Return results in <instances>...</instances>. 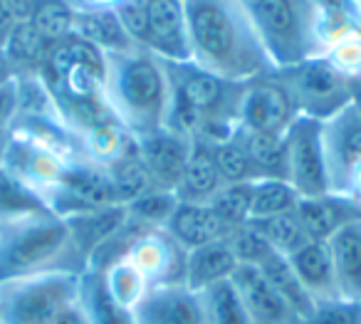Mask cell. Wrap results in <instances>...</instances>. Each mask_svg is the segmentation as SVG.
<instances>
[{
  "mask_svg": "<svg viewBox=\"0 0 361 324\" xmlns=\"http://www.w3.org/2000/svg\"><path fill=\"white\" fill-rule=\"evenodd\" d=\"M65 223L70 228L72 243H75L77 253L82 255L87 268L92 255L126 223V205H106V208L87 210V213L65 218Z\"/></svg>",
  "mask_w": 361,
  "mask_h": 324,
  "instance_id": "ffe728a7",
  "label": "cell"
},
{
  "mask_svg": "<svg viewBox=\"0 0 361 324\" xmlns=\"http://www.w3.org/2000/svg\"><path fill=\"white\" fill-rule=\"evenodd\" d=\"M257 270H260L262 277L272 284V289L285 299V304L295 312V317L300 319V322L312 312L314 299L310 297V292H307L305 284L300 282L295 268H292V263L285 255H277V253L270 255Z\"/></svg>",
  "mask_w": 361,
  "mask_h": 324,
  "instance_id": "484cf974",
  "label": "cell"
},
{
  "mask_svg": "<svg viewBox=\"0 0 361 324\" xmlns=\"http://www.w3.org/2000/svg\"><path fill=\"white\" fill-rule=\"evenodd\" d=\"M27 23L47 45L55 47L75 32V11L67 0H35Z\"/></svg>",
  "mask_w": 361,
  "mask_h": 324,
  "instance_id": "f1b7e54d",
  "label": "cell"
},
{
  "mask_svg": "<svg viewBox=\"0 0 361 324\" xmlns=\"http://www.w3.org/2000/svg\"><path fill=\"white\" fill-rule=\"evenodd\" d=\"M126 260L149 280V284L183 282L186 270V250L180 248L166 230H149L139 235Z\"/></svg>",
  "mask_w": 361,
  "mask_h": 324,
  "instance_id": "5bb4252c",
  "label": "cell"
},
{
  "mask_svg": "<svg viewBox=\"0 0 361 324\" xmlns=\"http://www.w3.org/2000/svg\"><path fill=\"white\" fill-rule=\"evenodd\" d=\"M183 3H186V0H183Z\"/></svg>",
  "mask_w": 361,
  "mask_h": 324,
  "instance_id": "f907efd6",
  "label": "cell"
},
{
  "mask_svg": "<svg viewBox=\"0 0 361 324\" xmlns=\"http://www.w3.org/2000/svg\"><path fill=\"white\" fill-rule=\"evenodd\" d=\"M149 6L151 0H121L114 8L121 28L129 35L136 47L146 45V32H149Z\"/></svg>",
  "mask_w": 361,
  "mask_h": 324,
  "instance_id": "60d3db41",
  "label": "cell"
},
{
  "mask_svg": "<svg viewBox=\"0 0 361 324\" xmlns=\"http://www.w3.org/2000/svg\"><path fill=\"white\" fill-rule=\"evenodd\" d=\"M82 272L0 280V324H55L80 294Z\"/></svg>",
  "mask_w": 361,
  "mask_h": 324,
  "instance_id": "5b68a950",
  "label": "cell"
},
{
  "mask_svg": "<svg viewBox=\"0 0 361 324\" xmlns=\"http://www.w3.org/2000/svg\"><path fill=\"white\" fill-rule=\"evenodd\" d=\"M18 107H20V87L18 77L0 85V131H11L18 119Z\"/></svg>",
  "mask_w": 361,
  "mask_h": 324,
  "instance_id": "b9f144b4",
  "label": "cell"
},
{
  "mask_svg": "<svg viewBox=\"0 0 361 324\" xmlns=\"http://www.w3.org/2000/svg\"><path fill=\"white\" fill-rule=\"evenodd\" d=\"M13 77H16V72H13V65H11V60H8L6 50L0 47V85H6V82L13 80Z\"/></svg>",
  "mask_w": 361,
  "mask_h": 324,
  "instance_id": "bcb514c9",
  "label": "cell"
},
{
  "mask_svg": "<svg viewBox=\"0 0 361 324\" xmlns=\"http://www.w3.org/2000/svg\"><path fill=\"white\" fill-rule=\"evenodd\" d=\"M176 205H178V196L173 191L151 188L126 205V215L131 223L141 225L144 230H164Z\"/></svg>",
  "mask_w": 361,
  "mask_h": 324,
  "instance_id": "e575fe53",
  "label": "cell"
},
{
  "mask_svg": "<svg viewBox=\"0 0 361 324\" xmlns=\"http://www.w3.org/2000/svg\"><path fill=\"white\" fill-rule=\"evenodd\" d=\"M102 277H104V284L111 297H114L121 307L131 309V312H134L136 304H139L141 299L146 297V292L151 289L149 280H146L126 258L109 265L106 270H102Z\"/></svg>",
  "mask_w": 361,
  "mask_h": 324,
  "instance_id": "836d02e7",
  "label": "cell"
},
{
  "mask_svg": "<svg viewBox=\"0 0 361 324\" xmlns=\"http://www.w3.org/2000/svg\"><path fill=\"white\" fill-rule=\"evenodd\" d=\"M164 230L183 250L216 243V240H223L233 233L208 203H188V200H178Z\"/></svg>",
  "mask_w": 361,
  "mask_h": 324,
  "instance_id": "2e32d148",
  "label": "cell"
},
{
  "mask_svg": "<svg viewBox=\"0 0 361 324\" xmlns=\"http://www.w3.org/2000/svg\"><path fill=\"white\" fill-rule=\"evenodd\" d=\"M8 144H11V131H0V169H3V161H6Z\"/></svg>",
  "mask_w": 361,
  "mask_h": 324,
  "instance_id": "c3c4849f",
  "label": "cell"
},
{
  "mask_svg": "<svg viewBox=\"0 0 361 324\" xmlns=\"http://www.w3.org/2000/svg\"><path fill=\"white\" fill-rule=\"evenodd\" d=\"M287 260L292 263L297 277H300V282L305 284V289L310 292V297L314 299V302L339 297L336 277H334V265H331V253H329V245L326 243L310 240L305 248H300Z\"/></svg>",
  "mask_w": 361,
  "mask_h": 324,
  "instance_id": "44dd1931",
  "label": "cell"
},
{
  "mask_svg": "<svg viewBox=\"0 0 361 324\" xmlns=\"http://www.w3.org/2000/svg\"><path fill=\"white\" fill-rule=\"evenodd\" d=\"M55 324H90L85 317V312H82V307H80V299H75V302H72L70 307L57 317Z\"/></svg>",
  "mask_w": 361,
  "mask_h": 324,
  "instance_id": "f6af8a7d",
  "label": "cell"
},
{
  "mask_svg": "<svg viewBox=\"0 0 361 324\" xmlns=\"http://www.w3.org/2000/svg\"><path fill=\"white\" fill-rule=\"evenodd\" d=\"M287 149V181L300 198L331 193L329 171H326L324 134L322 121L312 116H297L285 131Z\"/></svg>",
  "mask_w": 361,
  "mask_h": 324,
  "instance_id": "52a82bcc",
  "label": "cell"
},
{
  "mask_svg": "<svg viewBox=\"0 0 361 324\" xmlns=\"http://www.w3.org/2000/svg\"><path fill=\"white\" fill-rule=\"evenodd\" d=\"M136 146V139L116 119H104L82 131L85 159L97 166H111Z\"/></svg>",
  "mask_w": 361,
  "mask_h": 324,
  "instance_id": "d4e9b609",
  "label": "cell"
},
{
  "mask_svg": "<svg viewBox=\"0 0 361 324\" xmlns=\"http://www.w3.org/2000/svg\"><path fill=\"white\" fill-rule=\"evenodd\" d=\"M18 23H20V18H18L16 8L11 6V0H0V47L8 42Z\"/></svg>",
  "mask_w": 361,
  "mask_h": 324,
  "instance_id": "7bdbcfd3",
  "label": "cell"
},
{
  "mask_svg": "<svg viewBox=\"0 0 361 324\" xmlns=\"http://www.w3.org/2000/svg\"><path fill=\"white\" fill-rule=\"evenodd\" d=\"M238 270V260L231 250L228 238L206 243L201 248L186 250V270H183V284L196 292H206L213 284L231 280Z\"/></svg>",
  "mask_w": 361,
  "mask_h": 324,
  "instance_id": "ac0fdd59",
  "label": "cell"
},
{
  "mask_svg": "<svg viewBox=\"0 0 361 324\" xmlns=\"http://www.w3.org/2000/svg\"><path fill=\"white\" fill-rule=\"evenodd\" d=\"M75 37L85 40L102 55L111 52H126L136 47L129 40V35L121 28L119 18L114 11H99V13H75Z\"/></svg>",
  "mask_w": 361,
  "mask_h": 324,
  "instance_id": "cb8c5ba5",
  "label": "cell"
},
{
  "mask_svg": "<svg viewBox=\"0 0 361 324\" xmlns=\"http://www.w3.org/2000/svg\"><path fill=\"white\" fill-rule=\"evenodd\" d=\"M280 80L290 90L297 112L302 116H312L317 121H326L339 114L344 107L356 102L361 85L346 80L344 75L334 70L324 55L310 57L300 65L277 70Z\"/></svg>",
  "mask_w": 361,
  "mask_h": 324,
  "instance_id": "8992f818",
  "label": "cell"
},
{
  "mask_svg": "<svg viewBox=\"0 0 361 324\" xmlns=\"http://www.w3.org/2000/svg\"><path fill=\"white\" fill-rule=\"evenodd\" d=\"M300 203V196L285 179H257L252 181V205L250 220L272 218L290 213Z\"/></svg>",
  "mask_w": 361,
  "mask_h": 324,
  "instance_id": "4dcf8cb0",
  "label": "cell"
},
{
  "mask_svg": "<svg viewBox=\"0 0 361 324\" xmlns=\"http://www.w3.org/2000/svg\"><path fill=\"white\" fill-rule=\"evenodd\" d=\"M322 134L329 188L331 193L341 196L349 174L361 164V102H351L339 114L322 121Z\"/></svg>",
  "mask_w": 361,
  "mask_h": 324,
  "instance_id": "9c48e42d",
  "label": "cell"
},
{
  "mask_svg": "<svg viewBox=\"0 0 361 324\" xmlns=\"http://www.w3.org/2000/svg\"><path fill=\"white\" fill-rule=\"evenodd\" d=\"M213 210L223 218V223L231 230L250 223V205H252V181L245 184H223L218 193L208 200Z\"/></svg>",
  "mask_w": 361,
  "mask_h": 324,
  "instance_id": "d590c367",
  "label": "cell"
},
{
  "mask_svg": "<svg viewBox=\"0 0 361 324\" xmlns=\"http://www.w3.org/2000/svg\"><path fill=\"white\" fill-rule=\"evenodd\" d=\"M136 151H139L141 164L146 166V174L151 186L161 191H173L178 186L183 169H186L188 154H191L193 136L180 134V131L164 126L146 136H134Z\"/></svg>",
  "mask_w": 361,
  "mask_h": 324,
  "instance_id": "8fae6325",
  "label": "cell"
},
{
  "mask_svg": "<svg viewBox=\"0 0 361 324\" xmlns=\"http://www.w3.org/2000/svg\"><path fill=\"white\" fill-rule=\"evenodd\" d=\"M228 243H231L238 265H245V268H260L270 255H275V250L267 245V240L262 238L260 230L252 223H245L233 230L228 235Z\"/></svg>",
  "mask_w": 361,
  "mask_h": 324,
  "instance_id": "f35d334b",
  "label": "cell"
},
{
  "mask_svg": "<svg viewBox=\"0 0 361 324\" xmlns=\"http://www.w3.org/2000/svg\"><path fill=\"white\" fill-rule=\"evenodd\" d=\"M221 186H223V179L216 169V161H213L211 144L203 139H193L186 169H183V176H180L178 186H176L178 200L208 203V200L218 193Z\"/></svg>",
  "mask_w": 361,
  "mask_h": 324,
  "instance_id": "7402d4cb",
  "label": "cell"
},
{
  "mask_svg": "<svg viewBox=\"0 0 361 324\" xmlns=\"http://www.w3.org/2000/svg\"><path fill=\"white\" fill-rule=\"evenodd\" d=\"M247 159L257 179H285L287 181V149L285 134H257V131H243Z\"/></svg>",
  "mask_w": 361,
  "mask_h": 324,
  "instance_id": "4316f807",
  "label": "cell"
},
{
  "mask_svg": "<svg viewBox=\"0 0 361 324\" xmlns=\"http://www.w3.org/2000/svg\"><path fill=\"white\" fill-rule=\"evenodd\" d=\"M211 324H252L240 294H238L233 280H226L221 284H213L203 292Z\"/></svg>",
  "mask_w": 361,
  "mask_h": 324,
  "instance_id": "8d00e7d4",
  "label": "cell"
},
{
  "mask_svg": "<svg viewBox=\"0 0 361 324\" xmlns=\"http://www.w3.org/2000/svg\"><path fill=\"white\" fill-rule=\"evenodd\" d=\"M277 70L324 52L319 0H240Z\"/></svg>",
  "mask_w": 361,
  "mask_h": 324,
  "instance_id": "277c9868",
  "label": "cell"
},
{
  "mask_svg": "<svg viewBox=\"0 0 361 324\" xmlns=\"http://www.w3.org/2000/svg\"><path fill=\"white\" fill-rule=\"evenodd\" d=\"M297 116L300 112L295 100L277 72L240 85L235 104L238 129L257 134H285Z\"/></svg>",
  "mask_w": 361,
  "mask_h": 324,
  "instance_id": "ba28073f",
  "label": "cell"
},
{
  "mask_svg": "<svg viewBox=\"0 0 361 324\" xmlns=\"http://www.w3.org/2000/svg\"><path fill=\"white\" fill-rule=\"evenodd\" d=\"M144 50H149L166 65L191 62V42H188L183 0H151L149 32H146Z\"/></svg>",
  "mask_w": 361,
  "mask_h": 324,
  "instance_id": "7c38bea8",
  "label": "cell"
},
{
  "mask_svg": "<svg viewBox=\"0 0 361 324\" xmlns=\"http://www.w3.org/2000/svg\"><path fill=\"white\" fill-rule=\"evenodd\" d=\"M295 210L300 215L310 240H319V243H326L336 230L361 218V203L339 193L300 198Z\"/></svg>",
  "mask_w": 361,
  "mask_h": 324,
  "instance_id": "e0dca14e",
  "label": "cell"
},
{
  "mask_svg": "<svg viewBox=\"0 0 361 324\" xmlns=\"http://www.w3.org/2000/svg\"><path fill=\"white\" fill-rule=\"evenodd\" d=\"M75 13H99V11H114L121 0H67Z\"/></svg>",
  "mask_w": 361,
  "mask_h": 324,
  "instance_id": "ee69618b",
  "label": "cell"
},
{
  "mask_svg": "<svg viewBox=\"0 0 361 324\" xmlns=\"http://www.w3.org/2000/svg\"><path fill=\"white\" fill-rule=\"evenodd\" d=\"M80 307L90 324H134V312L121 307L109 294L104 277L97 270H85L80 275Z\"/></svg>",
  "mask_w": 361,
  "mask_h": 324,
  "instance_id": "603a6c76",
  "label": "cell"
},
{
  "mask_svg": "<svg viewBox=\"0 0 361 324\" xmlns=\"http://www.w3.org/2000/svg\"><path fill=\"white\" fill-rule=\"evenodd\" d=\"M104 100L111 116L131 136H146L169 124V65L144 47L104 55Z\"/></svg>",
  "mask_w": 361,
  "mask_h": 324,
  "instance_id": "7a4b0ae2",
  "label": "cell"
},
{
  "mask_svg": "<svg viewBox=\"0 0 361 324\" xmlns=\"http://www.w3.org/2000/svg\"><path fill=\"white\" fill-rule=\"evenodd\" d=\"M42 213H52L47 208L45 198L35 188L23 184L20 179H16L11 171L0 169V223L32 218V215Z\"/></svg>",
  "mask_w": 361,
  "mask_h": 324,
  "instance_id": "83f0119b",
  "label": "cell"
},
{
  "mask_svg": "<svg viewBox=\"0 0 361 324\" xmlns=\"http://www.w3.org/2000/svg\"><path fill=\"white\" fill-rule=\"evenodd\" d=\"M67 166L70 164L57 154H52L50 149L35 144L18 131H11V144H8L3 169L11 171L16 179H20L30 188H35L42 198L60 184Z\"/></svg>",
  "mask_w": 361,
  "mask_h": 324,
  "instance_id": "4fadbf2b",
  "label": "cell"
},
{
  "mask_svg": "<svg viewBox=\"0 0 361 324\" xmlns=\"http://www.w3.org/2000/svg\"><path fill=\"white\" fill-rule=\"evenodd\" d=\"M11 6L16 8V13H18L20 20H27L30 13H32V8H35V0H11Z\"/></svg>",
  "mask_w": 361,
  "mask_h": 324,
  "instance_id": "7dc6e473",
  "label": "cell"
},
{
  "mask_svg": "<svg viewBox=\"0 0 361 324\" xmlns=\"http://www.w3.org/2000/svg\"><path fill=\"white\" fill-rule=\"evenodd\" d=\"M354 3H356V6H359V11H361V0H354Z\"/></svg>",
  "mask_w": 361,
  "mask_h": 324,
  "instance_id": "681fc988",
  "label": "cell"
},
{
  "mask_svg": "<svg viewBox=\"0 0 361 324\" xmlns=\"http://www.w3.org/2000/svg\"><path fill=\"white\" fill-rule=\"evenodd\" d=\"M183 6L193 65L231 85L277 72L240 0H186Z\"/></svg>",
  "mask_w": 361,
  "mask_h": 324,
  "instance_id": "6da1fadb",
  "label": "cell"
},
{
  "mask_svg": "<svg viewBox=\"0 0 361 324\" xmlns=\"http://www.w3.org/2000/svg\"><path fill=\"white\" fill-rule=\"evenodd\" d=\"M339 297L361 302V218L336 230L329 240Z\"/></svg>",
  "mask_w": 361,
  "mask_h": 324,
  "instance_id": "d6986e66",
  "label": "cell"
},
{
  "mask_svg": "<svg viewBox=\"0 0 361 324\" xmlns=\"http://www.w3.org/2000/svg\"><path fill=\"white\" fill-rule=\"evenodd\" d=\"M300 324H361V302L346 297L319 299Z\"/></svg>",
  "mask_w": 361,
  "mask_h": 324,
  "instance_id": "ab89813d",
  "label": "cell"
},
{
  "mask_svg": "<svg viewBox=\"0 0 361 324\" xmlns=\"http://www.w3.org/2000/svg\"><path fill=\"white\" fill-rule=\"evenodd\" d=\"M322 55L339 75L361 85V28H354V30L339 35L334 42L326 45Z\"/></svg>",
  "mask_w": 361,
  "mask_h": 324,
  "instance_id": "74e56055",
  "label": "cell"
},
{
  "mask_svg": "<svg viewBox=\"0 0 361 324\" xmlns=\"http://www.w3.org/2000/svg\"><path fill=\"white\" fill-rule=\"evenodd\" d=\"M231 280L240 294L243 304H245L247 314H250L252 324H300L295 312L287 307L285 299L272 289V284L262 277L257 268L238 265Z\"/></svg>",
  "mask_w": 361,
  "mask_h": 324,
  "instance_id": "9a60e30c",
  "label": "cell"
},
{
  "mask_svg": "<svg viewBox=\"0 0 361 324\" xmlns=\"http://www.w3.org/2000/svg\"><path fill=\"white\" fill-rule=\"evenodd\" d=\"M70 228L52 213L0 223V280L40 272H85Z\"/></svg>",
  "mask_w": 361,
  "mask_h": 324,
  "instance_id": "3957f363",
  "label": "cell"
},
{
  "mask_svg": "<svg viewBox=\"0 0 361 324\" xmlns=\"http://www.w3.org/2000/svg\"><path fill=\"white\" fill-rule=\"evenodd\" d=\"M250 223L260 230V235L267 240V245H270L277 255H285V258L295 255L297 250L310 243V235H307L297 210L272 215V218H262V220H250Z\"/></svg>",
  "mask_w": 361,
  "mask_h": 324,
  "instance_id": "f546056e",
  "label": "cell"
},
{
  "mask_svg": "<svg viewBox=\"0 0 361 324\" xmlns=\"http://www.w3.org/2000/svg\"><path fill=\"white\" fill-rule=\"evenodd\" d=\"M213 151V161L221 174L223 184H245V181H255V171L247 159L245 144H243L240 129H235L231 136L218 141H208Z\"/></svg>",
  "mask_w": 361,
  "mask_h": 324,
  "instance_id": "d6a6232c",
  "label": "cell"
},
{
  "mask_svg": "<svg viewBox=\"0 0 361 324\" xmlns=\"http://www.w3.org/2000/svg\"><path fill=\"white\" fill-rule=\"evenodd\" d=\"M134 324H211L203 292L183 282L154 284L136 304Z\"/></svg>",
  "mask_w": 361,
  "mask_h": 324,
  "instance_id": "30bf717a",
  "label": "cell"
},
{
  "mask_svg": "<svg viewBox=\"0 0 361 324\" xmlns=\"http://www.w3.org/2000/svg\"><path fill=\"white\" fill-rule=\"evenodd\" d=\"M106 174H109L111 188H114L116 203L129 205L131 200H136L139 196H144L146 191H151V179L146 174V166L141 164L139 151L136 146L126 156H121L116 164L106 166Z\"/></svg>",
  "mask_w": 361,
  "mask_h": 324,
  "instance_id": "1f68e13d",
  "label": "cell"
}]
</instances>
